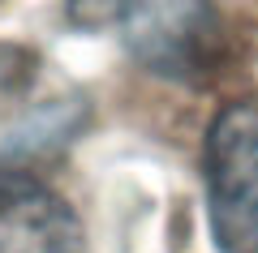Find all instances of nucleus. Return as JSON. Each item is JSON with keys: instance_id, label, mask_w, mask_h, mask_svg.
Wrapping results in <instances>:
<instances>
[{"instance_id": "obj_1", "label": "nucleus", "mask_w": 258, "mask_h": 253, "mask_svg": "<svg viewBox=\"0 0 258 253\" xmlns=\"http://www.w3.org/2000/svg\"><path fill=\"white\" fill-rule=\"evenodd\" d=\"M207 227L220 253H258V108L228 103L203 150Z\"/></svg>"}, {"instance_id": "obj_2", "label": "nucleus", "mask_w": 258, "mask_h": 253, "mask_svg": "<svg viewBox=\"0 0 258 253\" xmlns=\"http://www.w3.org/2000/svg\"><path fill=\"white\" fill-rule=\"evenodd\" d=\"M0 253H86L82 219L47 181L0 172Z\"/></svg>"}, {"instance_id": "obj_3", "label": "nucleus", "mask_w": 258, "mask_h": 253, "mask_svg": "<svg viewBox=\"0 0 258 253\" xmlns=\"http://www.w3.org/2000/svg\"><path fill=\"white\" fill-rule=\"evenodd\" d=\"M125 22L129 47L155 73H168V77L203 73L220 43L207 0H142Z\"/></svg>"}, {"instance_id": "obj_4", "label": "nucleus", "mask_w": 258, "mask_h": 253, "mask_svg": "<svg viewBox=\"0 0 258 253\" xmlns=\"http://www.w3.org/2000/svg\"><path fill=\"white\" fill-rule=\"evenodd\" d=\"M138 5H142V0H64V9H69L74 26H86V30H99V26H112V22H125Z\"/></svg>"}]
</instances>
